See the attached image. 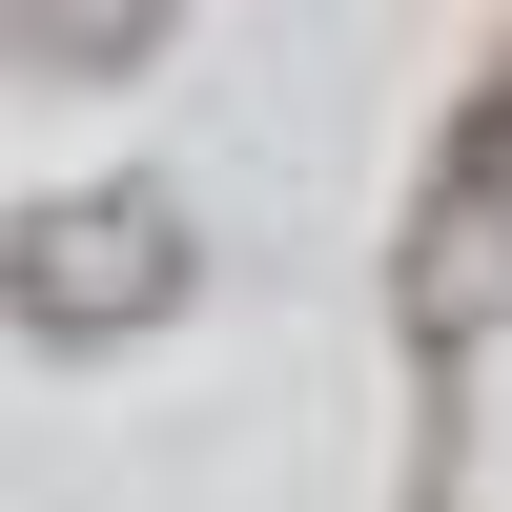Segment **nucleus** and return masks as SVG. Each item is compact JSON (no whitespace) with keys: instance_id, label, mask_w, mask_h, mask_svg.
<instances>
[{"instance_id":"nucleus-1","label":"nucleus","mask_w":512,"mask_h":512,"mask_svg":"<svg viewBox=\"0 0 512 512\" xmlns=\"http://www.w3.org/2000/svg\"><path fill=\"white\" fill-rule=\"evenodd\" d=\"M185 287H205V246H185L164 185H62V205L0 226V328H21V349H123V328H164Z\"/></svg>"},{"instance_id":"nucleus-2","label":"nucleus","mask_w":512,"mask_h":512,"mask_svg":"<svg viewBox=\"0 0 512 512\" xmlns=\"http://www.w3.org/2000/svg\"><path fill=\"white\" fill-rule=\"evenodd\" d=\"M492 308H512V82H492L472 144L431 164V226H410V328L451 349V328H492Z\"/></svg>"}]
</instances>
